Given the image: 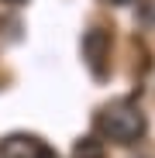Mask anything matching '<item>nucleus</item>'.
I'll use <instances>...</instances> for the list:
<instances>
[{"label":"nucleus","mask_w":155,"mask_h":158,"mask_svg":"<svg viewBox=\"0 0 155 158\" xmlns=\"http://www.w3.org/2000/svg\"><path fill=\"white\" fill-rule=\"evenodd\" d=\"M97 127H100V134L114 141V144H135L141 134H145V114L135 107V103H110V107H103L100 117H97Z\"/></svg>","instance_id":"obj_1"},{"label":"nucleus","mask_w":155,"mask_h":158,"mask_svg":"<svg viewBox=\"0 0 155 158\" xmlns=\"http://www.w3.org/2000/svg\"><path fill=\"white\" fill-rule=\"evenodd\" d=\"M107 4H117V7H121V4H131V0H107Z\"/></svg>","instance_id":"obj_7"},{"label":"nucleus","mask_w":155,"mask_h":158,"mask_svg":"<svg viewBox=\"0 0 155 158\" xmlns=\"http://www.w3.org/2000/svg\"><path fill=\"white\" fill-rule=\"evenodd\" d=\"M0 4H7V7H21L24 0H0Z\"/></svg>","instance_id":"obj_5"},{"label":"nucleus","mask_w":155,"mask_h":158,"mask_svg":"<svg viewBox=\"0 0 155 158\" xmlns=\"http://www.w3.org/2000/svg\"><path fill=\"white\" fill-rule=\"evenodd\" d=\"M41 158H59V155L52 151V148H45V151H41Z\"/></svg>","instance_id":"obj_6"},{"label":"nucleus","mask_w":155,"mask_h":158,"mask_svg":"<svg viewBox=\"0 0 155 158\" xmlns=\"http://www.w3.org/2000/svg\"><path fill=\"white\" fill-rule=\"evenodd\" d=\"M72 158H103V141L100 138H80L76 141V148H72Z\"/></svg>","instance_id":"obj_4"},{"label":"nucleus","mask_w":155,"mask_h":158,"mask_svg":"<svg viewBox=\"0 0 155 158\" xmlns=\"http://www.w3.org/2000/svg\"><path fill=\"white\" fill-rule=\"evenodd\" d=\"M83 59L90 65V72L97 79L107 76V59H110V31L103 28H90L83 35Z\"/></svg>","instance_id":"obj_2"},{"label":"nucleus","mask_w":155,"mask_h":158,"mask_svg":"<svg viewBox=\"0 0 155 158\" xmlns=\"http://www.w3.org/2000/svg\"><path fill=\"white\" fill-rule=\"evenodd\" d=\"M48 144L35 134H7L0 138V158H41Z\"/></svg>","instance_id":"obj_3"}]
</instances>
